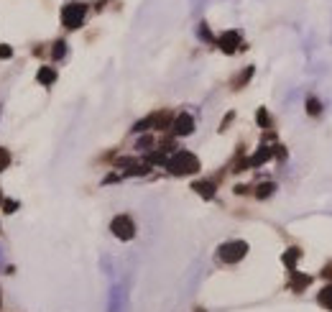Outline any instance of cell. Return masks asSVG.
<instances>
[{
  "label": "cell",
  "instance_id": "1",
  "mask_svg": "<svg viewBox=\"0 0 332 312\" xmlns=\"http://www.w3.org/2000/svg\"><path fill=\"white\" fill-rule=\"evenodd\" d=\"M166 169L174 174V177H189V174H197L200 172V159L192 154V151H174L169 156V161H166Z\"/></svg>",
  "mask_w": 332,
  "mask_h": 312
},
{
  "label": "cell",
  "instance_id": "2",
  "mask_svg": "<svg viewBox=\"0 0 332 312\" xmlns=\"http://www.w3.org/2000/svg\"><path fill=\"white\" fill-rule=\"evenodd\" d=\"M245 253H248V243L245 241H228L217 248V259L223 261V264H238L245 259Z\"/></svg>",
  "mask_w": 332,
  "mask_h": 312
},
{
  "label": "cell",
  "instance_id": "3",
  "mask_svg": "<svg viewBox=\"0 0 332 312\" xmlns=\"http://www.w3.org/2000/svg\"><path fill=\"white\" fill-rule=\"evenodd\" d=\"M85 16H87V6L85 3H67L62 8V23H64V28H69V31L82 28Z\"/></svg>",
  "mask_w": 332,
  "mask_h": 312
},
{
  "label": "cell",
  "instance_id": "4",
  "mask_svg": "<svg viewBox=\"0 0 332 312\" xmlns=\"http://www.w3.org/2000/svg\"><path fill=\"white\" fill-rule=\"evenodd\" d=\"M110 231H113V236L120 238V241H130L135 236V223H133L130 215L120 213V215H115L113 220H110Z\"/></svg>",
  "mask_w": 332,
  "mask_h": 312
},
{
  "label": "cell",
  "instance_id": "5",
  "mask_svg": "<svg viewBox=\"0 0 332 312\" xmlns=\"http://www.w3.org/2000/svg\"><path fill=\"white\" fill-rule=\"evenodd\" d=\"M192 131H195V118H192L189 113H179L172 123V133L174 136H189Z\"/></svg>",
  "mask_w": 332,
  "mask_h": 312
},
{
  "label": "cell",
  "instance_id": "6",
  "mask_svg": "<svg viewBox=\"0 0 332 312\" xmlns=\"http://www.w3.org/2000/svg\"><path fill=\"white\" fill-rule=\"evenodd\" d=\"M217 46L223 49L225 54H233V51H238V49H240V34H238V31H225L223 36L217 39Z\"/></svg>",
  "mask_w": 332,
  "mask_h": 312
},
{
  "label": "cell",
  "instance_id": "7",
  "mask_svg": "<svg viewBox=\"0 0 332 312\" xmlns=\"http://www.w3.org/2000/svg\"><path fill=\"white\" fill-rule=\"evenodd\" d=\"M192 189H195L197 194H202L205 200H212L215 192H217L215 182H210V179H200V182H195V184H192Z\"/></svg>",
  "mask_w": 332,
  "mask_h": 312
},
{
  "label": "cell",
  "instance_id": "8",
  "mask_svg": "<svg viewBox=\"0 0 332 312\" xmlns=\"http://www.w3.org/2000/svg\"><path fill=\"white\" fill-rule=\"evenodd\" d=\"M271 156H273V149H268V146H258V151H256L251 159H245V161H248V166H261V164H266Z\"/></svg>",
  "mask_w": 332,
  "mask_h": 312
},
{
  "label": "cell",
  "instance_id": "9",
  "mask_svg": "<svg viewBox=\"0 0 332 312\" xmlns=\"http://www.w3.org/2000/svg\"><path fill=\"white\" fill-rule=\"evenodd\" d=\"M57 69H54V67H41L39 69V74H36V82L39 84H44V87H49V84H54V82H57Z\"/></svg>",
  "mask_w": 332,
  "mask_h": 312
},
{
  "label": "cell",
  "instance_id": "10",
  "mask_svg": "<svg viewBox=\"0 0 332 312\" xmlns=\"http://www.w3.org/2000/svg\"><path fill=\"white\" fill-rule=\"evenodd\" d=\"M299 259H301V248H296V246L289 248L286 253H281V264H284L286 269H291V271H294V266L299 264Z\"/></svg>",
  "mask_w": 332,
  "mask_h": 312
},
{
  "label": "cell",
  "instance_id": "11",
  "mask_svg": "<svg viewBox=\"0 0 332 312\" xmlns=\"http://www.w3.org/2000/svg\"><path fill=\"white\" fill-rule=\"evenodd\" d=\"M309 284H312V276H309V274H291V284H289V287H291L294 292L307 289Z\"/></svg>",
  "mask_w": 332,
  "mask_h": 312
},
{
  "label": "cell",
  "instance_id": "12",
  "mask_svg": "<svg viewBox=\"0 0 332 312\" xmlns=\"http://www.w3.org/2000/svg\"><path fill=\"white\" fill-rule=\"evenodd\" d=\"M64 56H67V41H54V46H51V59L54 62H62L64 59Z\"/></svg>",
  "mask_w": 332,
  "mask_h": 312
},
{
  "label": "cell",
  "instance_id": "13",
  "mask_svg": "<svg viewBox=\"0 0 332 312\" xmlns=\"http://www.w3.org/2000/svg\"><path fill=\"white\" fill-rule=\"evenodd\" d=\"M317 302H319L324 309L332 312V284H329V287H322V292L317 294Z\"/></svg>",
  "mask_w": 332,
  "mask_h": 312
},
{
  "label": "cell",
  "instance_id": "14",
  "mask_svg": "<svg viewBox=\"0 0 332 312\" xmlns=\"http://www.w3.org/2000/svg\"><path fill=\"white\" fill-rule=\"evenodd\" d=\"M273 192H276V184L273 182H263V184L256 187V197H258V200H266V197H271Z\"/></svg>",
  "mask_w": 332,
  "mask_h": 312
},
{
  "label": "cell",
  "instance_id": "15",
  "mask_svg": "<svg viewBox=\"0 0 332 312\" xmlns=\"http://www.w3.org/2000/svg\"><path fill=\"white\" fill-rule=\"evenodd\" d=\"M251 77H253V67H245V69H243V74H238V77L233 79V87H235V90H240V87H243V84H245L248 79H251Z\"/></svg>",
  "mask_w": 332,
  "mask_h": 312
},
{
  "label": "cell",
  "instance_id": "16",
  "mask_svg": "<svg viewBox=\"0 0 332 312\" xmlns=\"http://www.w3.org/2000/svg\"><path fill=\"white\" fill-rule=\"evenodd\" d=\"M256 123H258L261 128H271V118H268V110H266V108H258V113H256Z\"/></svg>",
  "mask_w": 332,
  "mask_h": 312
},
{
  "label": "cell",
  "instance_id": "17",
  "mask_svg": "<svg viewBox=\"0 0 332 312\" xmlns=\"http://www.w3.org/2000/svg\"><path fill=\"white\" fill-rule=\"evenodd\" d=\"M307 113H309V116H319V113H322V102L317 97H309L307 100Z\"/></svg>",
  "mask_w": 332,
  "mask_h": 312
},
{
  "label": "cell",
  "instance_id": "18",
  "mask_svg": "<svg viewBox=\"0 0 332 312\" xmlns=\"http://www.w3.org/2000/svg\"><path fill=\"white\" fill-rule=\"evenodd\" d=\"M197 34H200V39H202V41H207V44H212V41H215V39H212V34H210V28H207V23H200Z\"/></svg>",
  "mask_w": 332,
  "mask_h": 312
},
{
  "label": "cell",
  "instance_id": "19",
  "mask_svg": "<svg viewBox=\"0 0 332 312\" xmlns=\"http://www.w3.org/2000/svg\"><path fill=\"white\" fill-rule=\"evenodd\" d=\"M151 146H153V138H151V136L138 138V144H135V149H138V151H146V149H151Z\"/></svg>",
  "mask_w": 332,
  "mask_h": 312
},
{
  "label": "cell",
  "instance_id": "20",
  "mask_svg": "<svg viewBox=\"0 0 332 312\" xmlns=\"http://www.w3.org/2000/svg\"><path fill=\"white\" fill-rule=\"evenodd\" d=\"M11 56H13V46L11 44H0V62L11 59Z\"/></svg>",
  "mask_w": 332,
  "mask_h": 312
},
{
  "label": "cell",
  "instance_id": "21",
  "mask_svg": "<svg viewBox=\"0 0 332 312\" xmlns=\"http://www.w3.org/2000/svg\"><path fill=\"white\" fill-rule=\"evenodd\" d=\"M8 164H11V154H8L3 146H0V172H3V169H6Z\"/></svg>",
  "mask_w": 332,
  "mask_h": 312
},
{
  "label": "cell",
  "instance_id": "22",
  "mask_svg": "<svg viewBox=\"0 0 332 312\" xmlns=\"http://www.w3.org/2000/svg\"><path fill=\"white\" fill-rule=\"evenodd\" d=\"M3 207H6V213H16L18 210V202L16 200H3Z\"/></svg>",
  "mask_w": 332,
  "mask_h": 312
},
{
  "label": "cell",
  "instance_id": "23",
  "mask_svg": "<svg viewBox=\"0 0 332 312\" xmlns=\"http://www.w3.org/2000/svg\"><path fill=\"white\" fill-rule=\"evenodd\" d=\"M273 156L276 159H286V149L284 146H273Z\"/></svg>",
  "mask_w": 332,
  "mask_h": 312
},
{
  "label": "cell",
  "instance_id": "24",
  "mask_svg": "<svg viewBox=\"0 0 332 312\" xmlns=\"http://www.w3.org/2000/svg\"><path fill=\"white\" fill-rule=\"evenodd\" d=\"M322 276H327V279H332V264H329L327 269H322Z\"/></svg>",
  "mask_w": 332,
  "mask_h": 312
},
{
  "label": "cell",
  "instance_id": "25",
  "mask_svg": "<svg viewBox=\"0 0 332 312\" xmlns=\"http://www.w3.org/2000/svg\"><path fill=\"white\" fill-rule=\"evenodd\" d=\"M0 251H3V246H0ZM0 259H3V253H0Z\"/></svg>",
  "mask_w": 332,
  "mask_h": 312
},
{
  "label": "cell",
  "instance_id": "26",
  "mask_svg": "<svg viewBox=\"0 0 332 312\" xmlns=\"http://www.w3.org/2000/svg\"><path fill=\"white\" fill-rule=\"evenodd\" d=\"M0 304H3V294H0Z\"/></svg>",
  "mask_w": 332,
  "mask_h": 312
},
{
  "label": "cell",
  "instance_id": "27",
  "mask_svg": "<svg viewBox=\"0 0 332 312\" xmlns=\"http://www.w3.org/2000/svg\"><path fill=\"white\" fill-rule=\"evenodd\" d=\"M0 202H3V194H0Z\"/></svg>",
  "mask_w": 332,
  "mask_h": 312
}]
</instances>
